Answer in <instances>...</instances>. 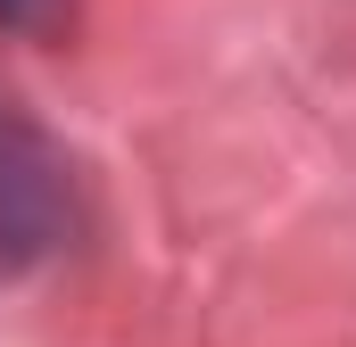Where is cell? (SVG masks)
<instances>
[{"label":"cell","mask_w":356,"mask_h":347,"mask_svg":"<svg viewBox=\"0 0 356 347\" xmlns=\"http://www.w3.org/2000/svg\"><path fill=\"white\" fill-rule=\"evenodd\" d=\"M0 17H25V0H0Z\"/></svg>","instance_id":"obj_1"}]
</instances>
